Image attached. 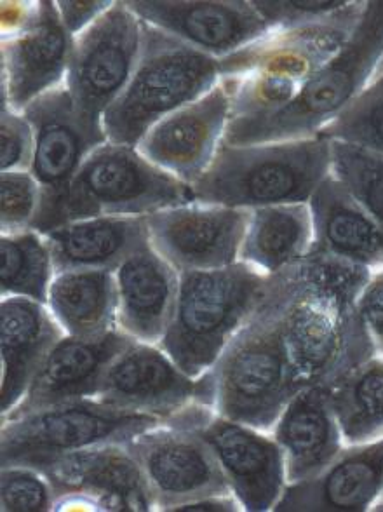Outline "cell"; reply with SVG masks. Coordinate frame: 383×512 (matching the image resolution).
<instances>
[{"label":"cell","mask_w":383,"mask_h":512,"mask_svg":"<svg viewBox=\"0 0 383 512\" xmlns=\"http://www.w3.org/2000/svg\"><path fill=\"white\" fill-rule=\"evenodd\" d=\"M270 30H288L324 20L347 6V0H251Z\"/></svg>","instance_id":"e575fe53"},{"label":"cell","mask_w":383,"mask_h":512,"mask_svg":"<svg viewBox=\"0 0 383 512\" xmlns=\"http://www.w3.org/2000/svg\"><path fill=\"white\" fill-rule=\"evenodd\" d=\"M142 32L143 21L126 2H114L75 37L65 86L89 121L103 122L105 112L131 81L142 53Z\"/></svg>","instance_id":"30bf717a"},{"label":"cell","mask_w":383,"mask_h":512,"mask_svg":"<svg viewBox=\"0 0 383 512\" xmlns=\"http://www.w3.org/2000/svg\"><path fill=\"white\" fill-rule=\"evenodd\" d=\"M383 61V0L366 2L349 42L276 114L230 119L223 143L244 147L321 135L368 88Z\"/></svg>","instance_id":"277c9868"},{"label":"cell","mask_w":383,"mask_h":512,"mask_svg":"<svg viewBox=\"0 0 383 512\" xmlns=\"http://www.w3.org/2000/svg\"><path fill=\"white\" fill-rule=\"evenodd\" d=\"M331 175V140L225 145L192 185L195 203L255 209L309 203Z\"/></svg>","instance_id":"8992f818"},{"label":"cell","mask_w":383,"mask_h":512,"mask_svg":"<svg viewBox=\"0 0 383 512\" xmlns=\"http://www.w3.org/2000/svg\"><path fill=\"white\" fill-rule=\"evenodd\" d=\"M48 309L65 335L96 337L117 330V291L110 270H67L49 288Z\"/></svg>","instance_id":"83f0119b"},{"label":"cell","mask_w":383,"mask_h":512,"mask_svg":"<svg viewBox=\"0 0 383 512\" xmlns=\"http://www.w3.org/2000/svg\"><path fill=\"white\" fill-rule=\"evenodd\" d=\"M239 500L234 495H220V497H208V499L195 500L189 504L176 507L173 512H223L239 511Z\"/></svg>","instance_id":"f35d334b"},{"label":"cell","mask_w":383,"mask_h":512,"mask_svg":"<svg viewBox=\"0 0 383 512\" xmlns=\"http://www.w3.org/2000/svg\"><path fill=\"white\" fill-rule=\"evenodd\" d=\"M330 392L345 446L383 438V354L349 371Z\"/></svg>","instance_id":"f1b7e54d"},{"label":"cell","mask_w":383,"mask_h":512,"mask_svg":"<svg viewBox=\"0 0 383 512\" xmlns=\"http://www.w3.org/2000/svg\"><path fill=\"white\" fill-rule=\"evenodd\" d=\"M74 41L56 2L32 4L23 25L2 34V103L21 114L39 96L63 86Z\"/></svg>","instance_id":"2e32d148"},{"label":"cell","mask_w":383,"mask_h":512,"mask_svg":"<svg viewBox=\"0 0 383 512\" xmlns=\"http://www.w3.org/2000/svg\"><path fill=\"white\" fill-rule=\"evenodd\" d=\"M378 500H380V502H378L377 507H378V509H382V507H383V490H382V495H380V499H378Z\"/></svg>","instance_id":"ab89813d"},{"label":"cell","mask_w":383,"mask_h":512,"mask_svg":"<svg viewBox=\"0 0 383 512\" xmlns=\"http://www.w3.org/2000/svg\"><path fill=\"white\" fill-rule=\"evenodd\" d=\"M220 82V61L143 21L135 74L103 115L108 142L136 147L157 122L197 102Z\"/></svg>","instance_id":"52a82bcc"},{"label":"cell","mask_w":383,"mask_h":512,"mask_svg":"<svg viewBox=\"0 0 383 512\" xmlns=\"http://www.w3.org/2000/svg\"><path fill=\"white\" fill-rule=\"evenodd\" d=\"M56 274L67 270L114 272L131 253L150 244L145 216H95L44 234Z\"/></svg>","instance_id":"484cf974"},{"label":"cell","mask_w":383,"mask_h":512,"mask_svg":"<svg viewBox=\"0 0 383 512\" xmlns=\"http://www.w3.org/2000/svg\"><path fill=\"white\" fill-rule=\"evenodd\" d=\"M114 2L105 0H60L56 2L61 21L72 37L81 35L101 14L107 13Z\"/></svg>","instance_id":"74e56055"},{"label":"cell","mask_w":383,"mask_h":512,"mask_svg":"<svg viewBox=\"0 0 383 512\" xmlns=\"http://www.w3.org/2000/svg\"><path fill=\"white\" fill-rule=\"evenodd\" d=\"M168 422L161 417L121 410L96 398L46 406L11 420H2L0 462L32 465L63 453L129 439Z\"/></svg>","instance_id":"9c48e42d"},{"label":"cell","mask_w":383,"mask_h":512,"mask_svg":"<svg viewBox=\"0 0 383 512\" xmlns=\"http://www.w3.org/2000/svg\"><path fill=\"white\" fill-rule=\"evenodd\" d=\"M95 398L169 420L199 401V378L180 370L159 345L135 342L108 364Z\"/></svg>","instance_id":"d6986e66"},{"label":"cell","mask_w":383,"mask_h":512,"mask_svg":"<svg viewBox=\"0 0 383 512\" xmlns=\"http://www.w3.org/2000/svg\"><path fill=\"white\" fill-rule=\"evenodd\" d=\"M314 248V220L309 203L251 209L239 262L274 276L302 262Z\"/></svg>","instance_id":"4316f807"},{"label":"cell","mask_w":383,"mask_h":512,"mask_svg":"<svg viewBox=\"0 0 383 512\" xmlns=\"http://www.w3.org/2000/svg\"><path fill=\"white\" fill-rule=\"evenodd\" d=\"M331 175L383 232V154L331 140Z\"/></svg>","instance_id":"4dcf8cb0"},{"label":"cell","mask_w":383,"mask_h":512,"mask_svg":"<svg viewBox=\"0 0 383 512\" xmlns=\"http://www.w3.org/2000/svg\"><path fill=\"white\" fill-rule=\"evenodd\" d=\"M195 203L187 183L148 162L136 147L103 143L84 161L39 234L95 216H148Z\"/></svg>","instance_id":"ba28073f"},{"label":"cell","mask_w":383,"mask_h":512,"mask_svg":"<svg viewBox=\"0 0 383 512\" xmlns=\"http://www.w3.org/2000/svg\"><path fill=\"white\" fill-rule=\"evenodd\" d=\"M274 439L283 450L288 485L323 471L345 446L330 389L305 385L296 392L277 420Z\"/></svg>","instance_id":"cb8c5ba5"},{"label":"cell","mask_w":383,"mask_h":512,"mask_svg":"<svg viewBox=\"0 0 383 512\" xmlns=\"http://www.w3.org/2000/svg\"><path fill=\"white\" fill-rule=\"evenodd\" d=\"M34 128L25 115L0 105V173L30 171L34 161Z\"/></svg>","instance_id":"d590c367"},{"label":"cell","mask_w":383,"mask_h":512,"mask_svg":"<svg viewBox=\"0 0 383 512\" xmlns=\"http://www.w3.org/2000/svg\"><path fill=\"white\" fill-rule=\"evenodd\" d=\"M28 467L42 472L53 486L54 509L147 512L155 507L147 478L126 443L91 446Z\"/></svg>","instance_id":"8fae6325"},{"label":"cell","mask_w":383,"mask_h":512,"mask_svg":"<svg viewBox=\"0 0 383 512\" xmlns=\"http://www.w3.org/2000/svg\"><path fill=\"white\" fill-rule=\"evenodd\" d=\"M114 277L117 328L143 344H161L175 309L180 272L145 244L114 270Z\"/></svg>","instance_id":"7402d4cb"},{"label":"cell","mask_w":383,"mask_h":512,"mask_svg":"<svg viewBox=\"0 0 383 512\" xmlns=\"http://www.w3.org/2000/svg\"><path fill=\"white\" fill-rule=\"evenodd\" d=\"M293 288V265L270 276L262 304L199 378L197 403L258 431H274L289 401L303 387L284 338Z\"/></svg>","instance_id":"7a4b0ae2"},{"label":"cell","mask_w":383,"mask_h":512,"mask_svg":"<svg viewBox=\"0 0 383 512\" xmlns=\"http://www.w3.org/2000/svg\"><path fill=\"white\" fill-rule=\"evenodd\" d=\"M201 436L222 467L242 509L270 511L288 486L283 450L267 432L218 415L211 406L194 403L176 413Z\"/></svg>","instance_id":"7c38bea8"},{"label":"cell","mask_w":383,"mask_h":512,"mask_svg":"<svg viewBox=\"0 0 383 512\" xmlns=\"http://www.w3.org/2000/svg\"><path fill=\"white\" fill-rule=\"evenodd\" d=\"M314 248L310 253L377 272L383 269V232L349 190L330 175L310 197Z\"/></svg>","instance_id":"d4e9b609"},{"label":"cell","mask_w":383,"mask_h":512,"mask_svg":"<svg viewBox=\"0 0 383 512\" xmlns=\"http://www.w3.org/2000/svg\"><path fill=\"white\" fill-rule=\"evenodd\" d=\"M21 114L34 128L30 173L41 185L42 199L32 230L41 232L84 161L108 140L103 122L84 117L65 84L39 96Z\"/></svg>","instance_id":"4fadbf2b"},{"label":"cell","mask_w":383,"mask_h":512,"mask_svg":"<svg viewBox=\"0 0 383 512\" xmlns=\"http://www.w3.org/2000/svg\"><path fill=\"white\" fill-rule=\"evenodd\" d=\"M295 288L284 338L300 384L335 387L349 371L377 356L357 312L373 272L310 253L293 265Z\"/></svg>","instance_id":"6da1fadb"},{"label":"cell","mask_w":383,"mask_h":512,"mask_svg":"<svg viewBox=\"0 0 383 512\" xmlns=\"http://www.w3.org/2000/svg\"><path fill=\"white\" fill-rule=\"evenodd\" d=\"M383 490V438L343 446L323 471L284 488L274 511H366Z\"/></svg>","instance_id":"44dd1931"},{"label":"cell","mask_w":383,"mask_h":512,"mask_svg":"<svg viewBox=\"0 0 383 512\" xmlns=\"http://www.w3.org/2000/svg\"><path fill=\"white\" fill-rule=\"evenodd\" d=\"M251 209L192 203L147 218L150 244L178 272L215 270L239 262Z\"/></svg>","instance_id":"9a60e30c"},{"label":"cell","mask_w":383,"mask_h":512,"mask_svg":"<svg viewBox=\"0 0 383 512\" xmlns=\"http://www.w3.org/2000/svg\"><path fill=\"white\" fill-rule=\"evenodd\" d=\"M230 119L229 91L220 82L208 95L148 129L136 150L157 168L192 187L215 161Z\"/></svg>","instance_id":"ac0fdd59"},{"label":"cell","mask_w":383,"mask_h":512,"mask_svg":"<svg viewBox=\"0 0 383 512\" xmlns=\"http://www.w3.org/2000/svg\"><path fill=\"white\" fill-rule=\"evenodd\" d=\"M2 511H53L54 492L48 478L28 465H7L0 472Z\"/></svg>","instance_id":"836d02e7"},{"label":"cell","mask_w":383,"mask_h":512,"mask_svg":"<svg viewBox=\"0 0 383 512\" xmlns=\"http://www.w3.org/2000/svg\"><path fill=\"white\" fill-rule=\"evenodd\" d=\"M135 342L119 328L96 337L63 335L42 361L20 405L2 420L72 399L95 398L108 364Z\"/></svg>","instance_id":"ffe728a7"},{"label":"cell","mask_w":383,"mask_h":512,"mask_svg":"<svg viewBox=\"0 0 383 512\" xmlns=\"http://www.w3.org/2000/svg\"><path fill=\"white\" fill-rule=\"evenodd\" d=\"M147 25L225 60L272 32L251 0H124Z\"/></svg>","instance_id":"e0dca14e"},{"label":"cell","mask_w":383,"mask_h":512,"mask_svg":"<svg viewBox=\"0 0 383 512\" xmlns=\"http://www.w3.org/2000/svg\"><path fill=\"white\" fill-rule=\"evenodd\" d=\"M41 185L30 171L0 173V229L2 236L32 230L41 209Z\"/></svg>","instance_id":"d6a6232c"},{"label":"cell","mask_w":383,"mask_h":512,"mask_svg":"<svg viewBox=\"0 0 383 512\" xmlns=\"http://www.w3.org/2000/svg\"><path fill=\"white\" fill-rule=\"evenodd\" d=\"M357 312L375 345V351L383 354V269L373 272L364 286L357 298Z\"/></svg>","instance_id":"8d00e7d4"},{"label":"cell","mask_w":383,"mask_h":512,"mask_svg":"<svg viewBox=\"0 0 383 512\" xmlns=\"http://www.w3.org/2000/svg\"><path fill=\"white\" fill-rule=\"evenodd\" d=\"M319 136L383 154V61L368 88Z\"/></svg>","instance_id":"1f68e13d"},{"label":"cell","mask_w":383,"mask_h":512,"mask_svg":"<svg viewBox=\"0 0 383 512\" xmlns=\"http://www.w3.org/2000/svg\"><path fill=\"white\" fill-rule=\"evenodd\" d=\"M65 335L48 305L23 297L2 298L0 358H2V417L20 405L48 352Z\"/></svg>","instance_id":"603a6c76"},{"label":"cell","mask_w":383,"mask_h":512,"mask_svg":"<svg viewBox=\"0 0 383 512\" xmlns=\"http://www.w3.org/2000/svg\"><path fill=\"white\" fill-rule=\"evenodd\" d=\"M129 452L147 478L155 507L175 511L195 500L234 495L206 441L176 418L129 439Z\"/></svg>","instance_id":"5bb4252c"},{"label":"cell","mask_w":383,"mask_h":512,"mask_svg":"<svg viewBox=\"0 0 383 512\" xmlns=\"http://www.w3.org/2000/svg\"><path fill=\"white\" fill-rule=\"evenodd\" d=\"M366 2L303 27L272 30L262 41L220 60L232 119L276 114L300 95L319 68L333 60L354 34Z\"/></svg>","instance_id":"3957f363"},{"label":"cell","mask_w":383,"mask_h":512,"mask_svg":"<svg viewBox=\"0 0 383 512\" xmlns=\"http://www.w3.org/2000/svg\"><path fill=\"white\" fill-rule=\"evenodd\" d=\"M269 281L244 262L180 272L175 309L159 347L189 377L201 378L255 314Z\"/></svg>","instance_id":"5b68a950"},{"label":"cell","mask_w":383,"mask_h":512,"mask_svg":"<svg viewBox=\"0 0 383 512\" xmlns=\"http://www.w3.org/2000/svg\"><path fill=\"white\" fill-rule=\"evenodd\" d=\"M53 256L46 239L35 230L0 237V295L23 297L48 305L53 283Z\"/></svg>","instance_id":"f546056e"}]
</instances>
